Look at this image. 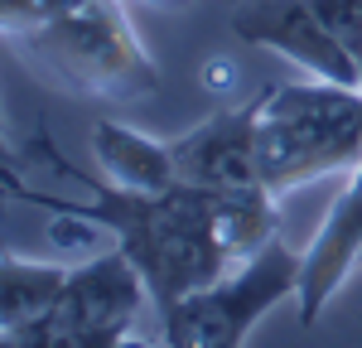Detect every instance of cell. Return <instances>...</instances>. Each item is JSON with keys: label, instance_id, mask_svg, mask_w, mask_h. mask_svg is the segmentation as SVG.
<instances>
[{"label": "cell", "instance_id": "obj_1", "mask_svg": "<svg viewBox=\"0 0 362 348\" xmlns=\"http://www.w3.org/2000/svg\"><path fill=\"white\" fill-rule=\"evenodd\" d=\"M92 199H54L44 189H25L10 174V194L25 203H39L58 218H78L92 228H107L112 242L140 266L150 305L169 310L179 295L198 286H213L223 271L237 261L227 257L223 232H218V199L194 184H174V189H121L107 179H87Z\"/></svg>", "mask_w": 362, "mask_h": 348}, {"label": "cell", "instance_id": "obj_2", "mask_svg": "<svg viewBox=\"0 0 362 348\" xmlns=\"http://www.w3.org/2000/svg\"><path fill=\"white\" fill-rule=\"evenodd\" d=\"M261 97V170L285 194L324 174H353L362 165V87L343 83H276Z\"/></svg>", "mask_w": 362, "mask_h": 348}, {"label": "cell", "instance_id": "obj_3", "mask_svg": "<svg viewBox=\"0 0 362 348\" xmlns=\"http://www.w3.org/2000/svg\"><path fill=\"white\" fill-rule=\"evenodd\" d=\"M10 49H20L29 68H39L58 87L97 97V102H140L160 92V68L145 54L121 0H92L68 20L29 39H15Z\"/></svg>", "mask_w": 362, "mask_h": 348}, {"label": "cell", "instance_id": "obj_4", "mask_svg": "<svg viewBox=\"0 0 362 348\" xmlns=\"http://www.w3.org/2000/svg\"><path fill=\"white\" fill-rule=\"evenodd\" d=\"M300 295V252L285 242H266L261 252L223 271L213 286L179 295L160 310L169 348H247L256 319L271 315L280 300Z\"/></svg>", "mask_w": 362, "mask_h": 348}, {"label": "cell", "instance_id": "obj_5", "mask_svg": "<svg viewBox=\"0 0 362 348\" xmlns=\"http://www.w3.org/2000/svg\"><path fill=\"white\" fill-rule=\"evenodd\" d=\"M150 286L121 247L73 266L58 305L25 329H0V348H116L131 339Z\"/></svg>", "mask_w": 362, "mask_h": 348}, {"label": "cell", "instance_id": "obj_6", "mask_svg": "<svg viewBox=\"0 0 362 348\" xmlns=\"http://www.w3.org/2000/svg\"><path fill=\"white\" fill-rule=\"evenodd\" d=\"M232 29L256 49L300 63L309 78L362 87L358 54L324 25L314 0H232Z\"/></svg>", "mask_w": 362, "mask_h": 348}, {"label": "cell", "instance_id": "obj_7", "mask_svg": "<svg viewBox=\"0 0 362 348\" xmlns=\"http://www.w3.org/2000/svg\"><path fill=\"white\" fill-rule=\"evenodd\" d=\"M256 121H261V97H251L242 107H223L208 121H198L189 136L174 145V165L179 179L208 189V194H242V189H271L261 170V141H256ZM276 194V189H271Z\"/></svg>", "mask_w": 362, "mask_h": 348}, {"label": "cell", "instance_id": "obj_8", "mask_svg": "<svg viewBox=\"0 0 362 348\" xmlns=\"http://www.w3.org/2000/svg\"><path fill=\"white\" fill-rule=\"evenodd\" d=\"M358 266H362V165L348 174V189L334 199L324 228L300 252V295H295L300 319L314 324Z\"/></svg>", "mask_w": 362, "mask_h": 348}, {"label": "cell", "instance_id": "obj_9", "mask_svg": "<svg viewBox=\"0 0 362 348\" xmlns=\"http://www.w3.org/2000/svg\"><path fill=\"white\" fill-rule=\"evenodd\" d=\"M92 150H97V165L121 189H174V184H184L179 165H174V145L150 141L145 131L126 126V121H97Z\"/></svg>", "mask_w": 362, "mask_h": 348}, {"label": "cell", "instance_id": "obj_10", "mask_svg": "<svg viewBox=\"0 0 362 348\" xmlns=\"http://www.w3.org/2000/svg\"><path fill=\"white\" fill-rule=\"evenodd\" d=\"M73 276V261H29L5 252L0 261V329H25L58 305V295Z\"/></svg>", "mask_w": 362, "mask_h": 348}, {"label": "cell", "instance_id": "obj_11", "mask_svg": "<svg viewBox=\"0 0 362 348\" xmlns=\"http://www.w3.org/2000/svg\"><path fill=\"white\" fill-rule=\"evenodd\" d=\"M83 5H92V0H0V29H5V39L15 44V39H29V34H39V29L68 20V15L83 10Z\"/></svg>", "mask_w": 362, "mask_h": 348}, {"label": "cell", "instance_id": "obj_12", "mask_svg": "<svg viewBox=\"0 0 362 348\" xmlns=\"http://www.w3.org/2000/svg\"><path fill=\"white\" fill-rule=\"evenodd\" d=\"M314 5H319L324 25H329L338 39L358 54V49H362V0H314Z\"/></svg>", "mask_w": 362, "mask_h": 348}, {"label": "cell", "instance_id": "obj_13", "mask_svg": "<svg viewBox=\"0 0 362 348\" xmlns=\"http://www.w3.org/2000/svg\"><path fill=\"white\" fill-rule=\"evenodd\" d=\"M140 5H155V10H189L194 0H140Z\"/></svg>", "mask_w": 362, "mask_h": 348}, {"label": "cell", "instance_id": "obj_14", "mask_svg": "<svg viewBox=\"0 0 362 348\" xmlns=\"http://www.w3.org/2000/svg\"><path fill=\"white\" fill-rule=\"evenodd\" d=\"M116 348H150V344H140V339H126V344H116Z\"/></svg>", "mask_w": 362, "mask_h": 348}]
</instances>
